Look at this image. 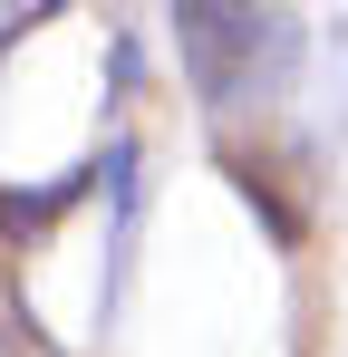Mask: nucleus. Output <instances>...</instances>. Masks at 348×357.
<instances>
[{
    "label": "nucleus",
    "mask_w": 348,
    "mask_h": 357,
    "mask_svg": "<svg viewBox=\"0 0 348 357\" xmlns=\"http://www.w3.org/2000/svg\"><path fill=\"white\" fill-rule=\"evenodd\" d=\"M174 49L194 68V97L232 116V107H261L290 77L300 29H290L281 10H174Z\"/></svg>",
    "instance_id": "obj_1"
},
{
    "label": "nucleus",
    "mask_w": 348,
    "mask_h": 357,
    "mask_svg": "<svg viewBox=\"0 0 348 357\" xmlns=\"http://www.w3.org/2000/svg\"><path fill=\"white\" fill-rule=\"evenodd\" d=\"M0 357H49L39 348V319L20 309V280H10V271H0Z\"/></svg>",
    "instance_id": "obj_2"
}]
</instances>
